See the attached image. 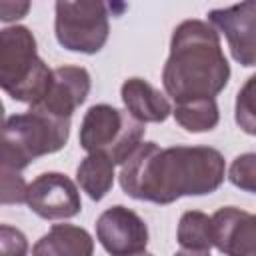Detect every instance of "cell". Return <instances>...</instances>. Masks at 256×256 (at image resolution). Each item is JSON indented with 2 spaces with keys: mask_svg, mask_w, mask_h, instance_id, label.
<instances>
[{
  "mask_svg": "<svg viewBox=\"0 0 256 256\" xmlns=\"http://www.w3.org/2000/svg\"><path fill=\"white\" fill-rule=\"evenodd\" d=\"M26 190L28 184L20 172L0 166V206L26 202Z\"/></svg>",
  "mask_w": 256,
  "mask_h": 256,
  "instance_id": "obj_17",
  "label": "cell"
},
{
  "mask_svg": "<svg viewBox=\"0 0 256 256\" xmlns=\"http://www.w3.org/2000/svg\"><path fill=\"white\" fill-rule=\"evenodd\" d=\"M50 74L30 28L14 24L0 30V88L10 98L36 104L48 88Z\"/></svg>",
  "mask_w": 256,
  "mask_h": 256,
  "instance_id": "obj_4",
  "label": "cell"
},
{
  "mask_svg": "<svg viewBox=\"0 0 256 256\" xmlns=\"http://www.w3.org/2000/svg\"><path fill=\"white\" fill-rule=\"evenodd\" d=\"M90 86H92V80H90V74L86 68H82V66L54 68L44 96L30 108H36V110L46 112L56 118L70 120L74 110L80 104H84V100L88 98Z\"/></svg>",
  "mask_w": 256,
  "mask_h": 256,
  "instance_id": "obj_10",
  "label": "cell"
},
{
  "mask_svg": "<svg viewBox=\"0 0 256 256\" xmlns=\"http://www.w3.org/2000/svg\"><path fill=\"white\" fill-rule=\"evenodd\" d=\"M120 96L126 106V112L142 124L164 122L172 114L170 100L144 78L134 76V78L124 80L120 88Z\"/></svg>",
  "mask_w": 256,
  "mask_h": 256,
  "instance_id": "obj_12",
  "label": "cell"
},
{
  "mask_svg": "<svg viewBox=\"0 0 256 256\" xmlns=\"http://www.w3.org/2000/svg\"><path fill=\"white\" fill-rule=\"evenodd\" d=\"M94 240L86 228L54 224L32 248V256H92Z\"/></svg>",
  "mask_w": 256,
  "mask_h": 256,
  "instance_id": "obj_13",
  "label": "cell"
},
{
  "mask_svg": "<svg viewBox=\"0 0 256 256\" xmlns=\"http://www.w3.org/2000/svg\"><path fill=\"white\" fill-rule=\"evenodd\" d=\"M212 246L224 256H256V218L236 206L218 208L212 216Z\"/></svg>",
  "mask_w": 256,
  "mask_h": 256,
  "instance_id": "obj_11",
  "label": "cell"
},
{
  "mask_svg": "<svg viewBox=\"0 0 256 256\" xmlns=\"http://www.w3.org/2000/svg\"><path fill=\"white\" fill-rule=\"evenodd\" d=\"M76 180L90 200L100 202L114 184V164L104 154H88L76 168Z\"/></svg>",
  "mask_w": 256,
  "mask_h": 256,
  "instance_id": "obj_14",
  "label": "cell"
},
{
  "mask_svg": "<svg viewBox=\"0 0 256 256\" xmlns=\"http://www.w3.org/2000/svg\"><path fill=\"white\" fill-rule=\"evenodd\" d=\"M226 174L220 150L212 146H170L140 142L120 170V186L134 200L172 204L182 196L216 192Z\"/></svg>",
  "mask_w": 256,
  "mask_h": 256,
  "instance_id": "obj_1",
  "label": "cell"
},
{
  "mask_svg": "<svg viewBox=\"0 0 256 256\" xmlns=\"http://www.w3.org/2000/svg\"><path fill=\"white\" fill-rule=\"evenodd\" d=\"M176 240L182 250L210 252L212 248V222L210 216L200 210H188L180 216Z\"/></svg>",
  "mask_w": 256,
  "mask_h": 256,
  "instance_id": "obj_16",
  "label": "cell"
},
{
  "mask_svg": "<svg viewBox=\"0 0 256 256\" xmlns=\"http://www.w3.org/2000/svg\"><path fill=\"white\" fill-rule=\"evenodd\" d=\"M96 238L110 256H132L148 246V226L130 208L116 204L96 220Z\"/></svg>",
  "mask_w": 256,
  "mask_h": 256,
  "instance_id": "obj_8",
  "label": "cell"
},
{
  "mask_svg": "<svg viewBox=\"0 0 256 256\" xmlns=\"http://www.w3.org/2000/svg\"><path fill=\"white\" fill-rule=\"evenodd\" d=\"M254 76L246 80L236 98V122L246 134H256V116H254Z\"/></svg>",
  "mask_w": 256,
  "mask_h": 256,
  "instance_id": "obj_18",
  "label": "cell"
},
{
  "mask_svg": "<svg viewBox=\"0 0 256 256\" xmlns=\"http://www.w3.org/2000/svg\"><path fill=\"white\" fill-rule=\"evenodd\" d=\"M54 10V32L62 48L80 54H96L104 48L110 34L108 8L104 2L60 0Z\"/></svg>",
  "mask_w": 256,
  "mask_h": 256,
  "instance_id": "obj_6",
  "label": "cell"
},
{
  "mask_svg": "<svg viewBox=\"0 0 256 256\" xmlns=\"http://www.w3.org/2000/svg\"><path fill=\"white\" fill-rule=\"evenodd\" d=\"M70 136V120L36 108L14 114L0 126V166L24 170L36 158L62 150Z\"/></svg>",
  "mask_w": 256,
  "mask_h": 256,
  "instance_id": "obj_3",
  "label": "cell"
},
{
  "mask_svg": "<svg viewBox=\"0 0 256 256\" xmlns=\"http://www.w3.org/2000/svg\"><path fill=\"white\" fill-rule=\"evenodd\" d=\"M230 80L218 32L204 20L180 22L170 38V54L162 68V86L176 102L216 98Z\"/></svg>",
  "mask_w": 256,
  "mask_h": 256,
  "instance_id": "obj_2",
  "label": "cell"
},
{
  "mask_svg": "<svg viewBox=\"0 0 256 256\" xmlns=\"http://www.w3.org/2000/svg\"><path fill=\"white\" fill-rule=\"evenodd\" d=\"M28 208L44 220H66L80 212L82 200L76 184L62 172L36 176L26 190Z\"/></svg>",
  "mask_w": 256,
  "mask_h": 256,
  "instance_id": "obj_7",
  "label": "cell"
},
{
  "mask_svg": "<svg viewBox=\"0 0 256 256\" xmlns=\"http://www.w3.org/2000/svg\"><path fill=\"white\" fill-rule=\"evenodd\" d=\"M172 114H174V120L184 130H188L192 134L210 132L220 122V112H218L216 98H202V100L176 104Z\"/></svg>",
  "mask_w": 256,
  "mask_h": 256,
  "instance_id": "obj_15",
  "label": "cell"
},
{
  "mask_svg": "<svg viewBox=\"0 0 256 256\" xmlns=\"http://www.w3.org/2000/svg\"><path fill=\"white\" fill-rule=\"evenodd\" d=\"M30 10V2L26 0H0V20L2 22H16L24 18Z\"/></svg>",
  "mask_w": 256,
  "mask_h": 256,
  "instance_id": "obj_21",
  "label": "cell"
},
{
  "mask_svg": "<svg viewBox=\"0 0 256 256\" xmlns=\"http://www.w3.org/2000/svg\"><path fill=\"white\" fill-rule=\"evenodd\" d=\"M144 132V124L134 120L126 110L110 104H94L82 118L78 140L88 154H104L114 166H122L140 146Z\"/></svg>",
  "mask_w": 256,
  "mask_h": 256,
  "instance_id": "obj_5",
  "label": "cell"
},
{
  "mask_svg": "<svg viewBox=\"0 0 256 256\" xmlns=\"http://www.w3.org/2000/svg\"><path fill=\"white\" fill-rule=\"evenodd\" d=\"M174 256H210V252H196V250H178Z\"/></svg>",
  "mask_w": 256,
  "mask_h": 256,
  "instance_id": "obj_22",
  "label": "cell"
},
{
  "mask_svg": "<svg viewBox=\"0 0 256 256\" xmlns=\"http://www.w3.org/2000/svg\"><path fill=\"white\" fill-rule=\"evenodd\" d=\"M4 124V104H2V100H0V126Z\"/></svg>",
  "mask_w": 256,
  "mask_h": 256,
  "instance_id": "obj_23",
  "label": "cell"
},
{
  "mask_svg": "<svg viewBox=\"0 0 256 256\" xmlns=\"http://www.w3.org/2000/svg\"><path fill=\"white\" fill-rule=\"evenodd\" d=\"M228 178L234 186L246 190V192H254L256 190V184H254V178H256V154L254 152H246L242 156H236L234 162L230 164V170H228Z\"/></svg>",
  "mask_w": 256,
  "mask_h": 256,
  "instance_id": "obj_19",
  "label": "cell"
},
{
  "mask_svg": "<svg viewBox=\"0 0 256 256\" xmlns=\"http://www.w3.org/2000/svg\"><path fill=\"white\" fill-rule=\"evenodd\" d=\"M210 26L226 36L232 58L242 66H254L256 62V2L246 0L230 8H218L208 12Z\"/></svg>",
  "mask_w": 256,
  "mask_h": 256,
  "instance_id": "obj_9",
  "label": "cell"
},
{
  "mask_svg": "<svg viewBox=\"0 0 256 256\" xmlns=\"http://www.w3.org/2000/svg\"><path fill=\"white\" fill-rule=\"evenodd\" d=\"M132 256H154V254H150V252L144 250V252H138V254H132Z\"/></svg>",
  "mask_w": 256,
  "mask_h": 256,
  "instance_id": "obj_24",
  "label": "cell"
},
{
  "mask_svg": "<svg viewBox=\"0 0 256 256\" xmlns=\"http://www.w3.org/2000/svg\"><path fill=\"white\" fill-rule=\"evenodd\" d=\"M0 256H28V240L22 230L0 224Z\"/></svg>",
  "mask_w": 256,
  "mask_h": 256,
  "instance_id": "obj_20",
  "label": "cell"
}]
</instances>
